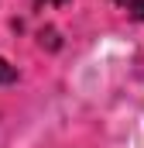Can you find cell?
<instances>
[{"instance_id":"cell-1","label":"cell","mask_w":144,"mask_h":148,"mask_svg":"<svg viewBox=\"0 0 144 148\" xmlns=\"http://www.w3.org/2000/svg\"><path fill=\"white\" fill-rule=\"evenodd\" d=\"M0 83H17V69L7 66L3 59H0Z\"/></svg>"},{"instance_id":"cell-2","label":"cell","mask_w":144,"mask_h":148,"mask_svg":"<svg viewBox=\"0 0 144 148\" xmlns=\"http://www.w3.org/2000/svg\"><path fill=\"white\" fill-rule=\"evenodd\" d=\"M35 3H45V7H52V3H69V0H35Z\"/></svg>"},{"instance_id":"cell-3","label":"cell","mask_w":144,"mask_h":148,"mask_svg":"<svg viewBox=\"0 0 144 148\" xmlns=\"http://www.w3.org/2000/svg\"><path fill=\"white\" fill-rule=\"evenodd\" d=\"M117 3H124V0H117Z\"/></svg>"}]
</instances>
